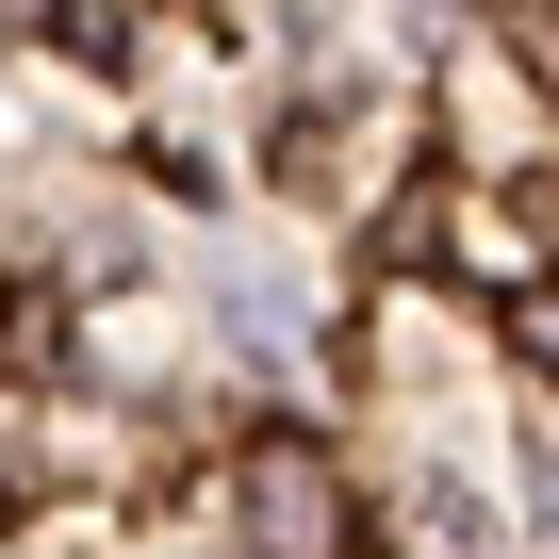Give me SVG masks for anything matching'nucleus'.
I'll list each match as a JSON object with an SVG mask.
<instances>
[{
	"mask_svg": "<svg viewBox=\"0 0 559 559\" xmlns=\"http://www.w3.org/2000/svg\"><path fill=\"white\" fill-rule=\"evenodd\" d=\"M247 526H263V559H346V543H330V477H313V444H247Z\"/></svg>",
	"mask_w": 559,
	"mask_h": 559,
	"instance_id": "obj_1",
	"label": "nucleus"
},
{
	"mask_svg": "<svg viewBox=\"0 0 559 559\" xmlns=\"http://www.w3.org/2000/svg\"><path fill=\"white\" fill-rule=\"evenodd\" d=\"M510 346H526V362L559 379V280H510Z\"/></svg>",
	"mask_w": 559,
	"mask_h": 559,
	"instance_id": "obj_2",
	"label": "nucleus"
},
{
	"mask_svg": "<svg viewBox=\"0 0 559 559\" xmlns=\"http://www.w3.org/2000/svg\"><path fill=\"white\" fill-rule=\"evenodd\" d=\"M0 330H17V297H0Z\"/></svg>",
	"mask_w": 559,
	"mask_h": 559,
	"instance_id": "obj_3",
	"label": "nucleus"
}]
</instances>
